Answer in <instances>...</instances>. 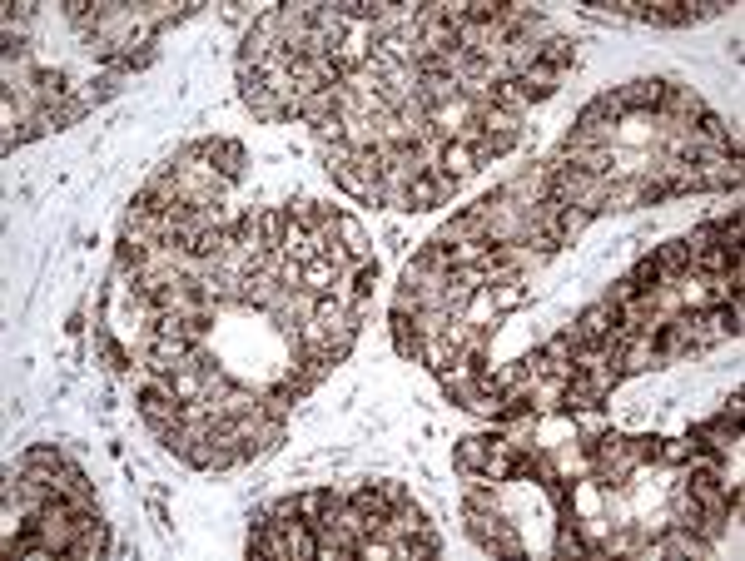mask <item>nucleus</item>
<instances>
[{"label":"nucleus","instance_id":"nucleus-8","mask_svg":"<svg viewBox=\"0 0 745 561\" xmlns=\"http://www.w3.org/2000/svg\"><path fill=\"white\" fill-rule=\"evenodd\" d=\"M388 328H393V348H398L403 358H413V363H423V348H428V338L418 333V323H413V313H398V308H393V318H388Z\"/></svg>","mask_w":745,"mask_h":561},{"label":"nucleus","instance_id":"nucleus-12","mask_svg":"<svg viewBox=\"0 0 745 561\" xmlns=\"http://www.w3.org/2000/svg\"><path fill=\"white\" fill-rule=\"evenodd\" d=\"M110 552V532H105V522H90V527H80L75 537H70V557L80 561H95Z\"/></svg>","mask_w":745,"mask_h":561},{"label":"nucleus","instance_id":"nucleus-15","mask_svg":"<svg viewBox=\"0 0 745 561\" xmlns=\"http://www.w3.org/2000/svg\"><path fill=\"white\" fill-rule=\"evenodd\" d=\"M443 552V537H438V527H423V532H413V537H398V557H438Z\"/></svg>","mask_w":745,"mask_h":561},{"label":"nucleus","instance_id":"nucleus-16","mask_svg":"<svg viewBox=\"0 0 745 561\" xmlns=\"http://www.w3.org/2000/svg\"><path fill=\"white\" fill-rule=\"evenodd\" d=\"M65 462H70V452H65V447H55V442L25 447V457H20V467H35V472H60Z\"/></svg>","mask_w":745,"mask_h":561},{"label":"nucleus","instance_id":"nucleus-10","mask_svg":"<svg viewBox=\"0 0 745 561\" xmlns=\"http://www.w3.org/2000/svg\"><path fill=\"white\" fill-rule=\"evenodd\" d=\"M527 274H502L497 283H487V298H492V308L497 313H512V308H522L527 303Z\"/></svg>","mask_w":745,"mask_h":561},{"label":"nucleus","instance_id":"nucleus-4","mask_svg":"<svg viewBox=\"0 0 745 561\" xmlns=\"http://www.w3.org/2000/svg\"><path fill=\"white\" fill-rule=\"evenodd\" d=\"M666 85L671 80H626V85H616V100L626 115H656L666 100Z\"/></svg>","mask_w":745,"mask_h":561},{"label":"nucleus","instance_id":"nucleus-7","mask_svg":"<svg viewBox=\"0 0 745 561\" xmlns=\"http://www.w3.org/2000/svg\"><path fill=\"white\" fill-rule=\"evenodd\" d=\"M30 30H35V5H5L0 15V45H30Z\"/></svg>","mask_w":745,"mask_h":561},{"label":"nucleus","instance_id":"nucleus-20","mask_svg":"<svg viewBox=\"0 0 745 561\" xmlns=\"http://www.w3.org/2000/svg\"><path fill=\"white\" fill-rule=\"evenodd\" d=\"M721 413H731V418L741 422V413H745V393H741V388H736V393L726 398V408H721Z\"/></svg>","mask_w":745,"mask_h":561},{"label":"nucleus","instance_id":"nucleus-3","mask_svg":"<svg viewBox=\"0 0 745 561\" xmlns=\"http://www.w3.org/2000/svg\"><path fill=\"white\" fill-rule=\"evenodd\" d=\"M184 149H189L199 164H209L214 174H224L229 184H239V179H244L249 154H244V144H239V140H189Z\"/></svg>","mask_w":745,"mask_h":561},{"label":"nucleus","instance_id":"nucleus-2","mask_svg":"<svg viewBox=\"0 0 745 561\" xmlns=\"http://www.w3.org/2000/svg\"><path fill=\"white\" fill-rule=\"evenodd\" d=\"M398 502H408V487L403 482H363V487H353L348 492V507L353 512H363L378 532H383V522L393 517V507Z\"/></svg>","mask_w":745,"mask_h":561},{"label":"nucleus","instance_id":"nucleus-13","mask_svg":"<svg viewBox=\"0 0 745 561\" xmlns=\"http://www.w3.org/2000/svg\"><path fill=\"white\" fill-rule=\"evenodd\" d=\"M433 169H438L443 179H452V184H462V179H467V174H472L477 164H472V149H467V144H452V140H447Z\"/></svg>","mask_w":745,"mask_h":561},{"label":"nucleus","instance_id":"nucleus-18","mask_svg":"<svg viewBox=\"0 0 745 561\" xmlns=\"http://www.w3.org/2000/svg\"><path fill=\"white\" fill-rule=\"evenodd\" d=\"M487 95H492V105H497V110H507V115H522V110H527V100H522L517 80H497Z\"/></svg>","mask_w":745,"mask_h":561},{"label":"nucleus","instance_id":"nucleus-1","mask_svg":"<svg viewBox=\"0 0 745 561\" xmlns=\"http://www.w3.org/2000/svg\"><path fill=\"white\" fill-rule=\"evenodd\" d=\"M462 522H467V537L482 552H492V557H522L527 552L522 537H517V527L502 512H462Z\"/></svg>","mask_w":745,"mask_h":561},{"label":"nucleus","instance_id":"nucleus-19","mask_svg":"<svg viewBox=\"0 0 745 561\" xmlns=\"http://www.w3.org/2000/svg\"><path fill=\"white\" fill-rule=\"evenodd\" d=\"M626 279L636 283V293H651L656 283H666V279H661V269H656V259H651V254H646V259H641V264H636V269H631Z\"/></svg>","mask_w":745,"mask_h":561},{"label":"nucleus","instance_id":"nucleus-14","mask_svg":"<svg viewBox=\"0 0 745 561\" xmlns=\"http://www.w3.org/2000/svg\"><path fill=\"white\" fill-rule=\"evenodd\" d=\"M651 259H656L661 279H681V274L691 269V249H686V239H671V244L651 249Z\"/></svg>","mask_w":745,"mask_h":561},{"label":"nucleus","instance_id":"nucleus-5","mask_svg":"<svg viewBox=\"0 0 745 561\" xmlns=\"http://www.w3.org/2000/svg\"><path fill=\"white\" fill-rule=\"evenodd\" d=\"M452 194H457V184H452V179H443L438 169H423V174L408 184L403 209H438V204H447Z\"/></svg>","mask_w":745,"mask_h":561},{"label":"nucleus","instance_id":"nucleus-9","mask_svg":"<svg viewBox=\"0 0 745 561\" xmlns=\"http://www.w3.org/2000/svg\"><path fill=\"white\" fill-rule=\"evenodd\" d=\"M557 85H562V75H552L547 65H532V70H522V75H517V90H522V100H527V105L552 100V95H557Z\"/></svg>","mask_w":745,"mask_h":561},{"label":"nucleus","instance_id":"nucleus-6","mask_svg":"<svg viewBox=\"0 0 745 561\" xmlns=\"http://www.w3.org/2000/svg\"><path fill=\"white\" fill-rule=\"evenodd\" d=\"M537 65H547L552 75L577 70V40H572V35H547V40L537 45Z\"/></svg>","mask_w":745,"mask_h":561},{"label":"nucleus","instance_id":"nucleus-11","mask_svg":"<svg viewBox=\"0 0 745 561\" xmlns=\"http://www.w3.org/2000/svg\"><path fill=\"white\" fill-rule=\"evenodd\" d=\"M289 219H294L298 229H308V234H323L338 219V209L333 204H318V199H294L289 204Z\"/></svg>","mask_w":745,"mask_h":561},{"label":"nucleus","instance_id":"nucleus-17","mask_svg":"<svg viewBox=\"0 0 745 561\" xmlns=\"http://www.w3.org/2000/svg\"><path fill=\"white\" fill-rule=\"evenodd\" d=\"M100 343V353H105V363H110V373H130V368H140V353H130V348H120L110 333H100L95 338Z\"/></svg>","mask_w":745,"mask_h":561}]
</instances>
